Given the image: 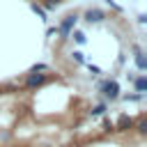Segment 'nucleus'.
I'll return each instance as SVG.
<instances>
[{
  "label": "nucleus",
  "mask_w": 147,
  "mask_h": 147,
  "mask_svg": "<svg viewBox=\"0 0 147 147\" xmlns=\"http://www.w3.org/2000/svg\"><path fill=\"white\" fill-rule=\"evenodd\" d=\"M74 39H76L78 44H85V34H83V32H76V34H74Z\"/></svg>",
  "instance_id": "ddd939ff"
},
{
  "label": "nucleus",
  "mask_w": 147,
  "mask_h": 147,
  "mask_svg": "<svg viewBox=\"0 0 147 147\" xmlns=\"http://www.w3.org/2000/svg\"><path fill=\"white\" fill-rule=\"evenodd\" d=\"M85 18H87L90 23H99V21L106 18V14H103L101 9H87V11H85Z\"/></svg>",
  "instance_id": "20e7f679"
},
{
  "label": "nucleus",
  "mask_w": 147,
  "mask_h": 147,
  "mask_svg": "<svg viewBox=\"0 0 147 147\" xmlns=\"http://www.w3.org/2000/svg\"><path fill=\"white\" fill-rule=\"evenodd\" d=\"M138 133H140V136H145V133H147V119H145V117L138 122Z\"/></svg>",
  "instance_id": "1a4fd4ad"
},
{
  "label": "nucleus",
  "mask_w": 147,
  "mask_h": 147,
  "mask_svg": "<svg viewBox=\"0 0 147 147\" xmlns=\"http://www.w3.org/2000/svg\"><path fill=\"white\" fill-rule=\"evenodd\" d=\"M39 71H46V64H34L30 69V74H39Z\"/></svg>",
  "instance_id": "9b49d317"
},
{
  "label": "nucleus",
  "mask_w": 147,
  "mask_h": 147,
  "mask_svg": "<svg viewBox=\"0 0 147 147\" xmlns=\"http://www.w3.org/2000/svg\"><path fill=\"white\" fill-rule=\"evenodd\" d=\"M103 113H106V106H103V103H99V106L92 108V115H103Z\"/></svg>",
  "instance_id": "9d476101"
},
{
  "label": "nucleus",
  "mask_w": 147,
  "mask_h": 147,
  "mask_svg": "<svg viewBox=\"0 0 147 147\" xmlns=\"http://www.w3.org/2000/svg\"><path fill=\"white\" fill-rule=\"evenodd\" d=\"M99 87H101V92H103L106 99H117V96H119V85H117V80H106V83H101Z\"/></svg>",
  "instance_id": "f257e3e1"
},
{
  "label": "nucleus",
  "mask_w": 147,
  "mask_h": 147,
  "mask_svg": "<svg viewBox=\"0 0 147 147\" xmlns=\"http://www.w3.org/2000/svg\"><path fill=\"white\" fill-rule=\"evenodd\" d=\"M44 5H46V9H55V7L60 5V0H46Z\"/></svg>",
  "instance_id": "f8f14e48"
},
{
  "label": "nucleus",
  "mask_w": 147,
  "mask_h": 147,
  "mask_svg": "<svg viewBox=\"0 0 147 147\" xmlns=\"http://www.w3.org/2000/svg\"><path fill=\"white\" fill-rule=\"evenodd\" d=\"M136 64H138V69H147V60H145V55L140 51L136 53Z\"/></svg>",
  "instance_id": "423d86ee"
},
{
  "label": "nucleus",
  "mask_w": 147,
  "mask_h": 147,
  "mask_svg": "<svg viewBox=\"0 0 147 147\" xmlns=\"http://www.w3.org/2000/svg\"><path fill=\"white\" fill-rule=\"evenodd\" d=\"M44 83H46V74H28V78H25V87L28 90H34V87H39Z\"/></svg>",
  "instance_id": "7ed1b4c3"
},
{
  "label": "nucleus",
  "mask_w": 147,
  "mask_h": 147,
  "mask_svg": "<svg viewBox=\"0 0 147 147\" xmlns=\"http://www.w3.org/2000/svg\"><path fill=\"white\" fill-rule=\"evenodd\" d=\"M30 9H32V11H34V14H37L39 18H46V14H44V9H41V7L37 5V2H32V5H30Z\"/></svg>",
  "instance_id": "6e6552de"
},
{
  "label": "nucleus",
  "mask_w": 147,
  "mask_h": 147,
  "mask_svg": "<svg viewBox=\"0 0 147 147\" xmlns=\"http://www.w3.org/2000/svg\"><path fill=\"white\" fill-rule=\"evenodd\" d=\"M136 90H138V92H145V90H147V78H145V76H140V78L136 80Z\"/></svg>",
  "instance_id": "0eeeda50"
},
{
  "label": "nucleus",
  "mask_w": 147,
  "mask_h": 147,
  "mask_svg": "<svg viewBox=\"0 0 147 147\" xmlns=\"http://www.w3.org/2000/svg\"><path fill=\"white\" fill-rule=\"evenodd\" d=\"M133 126V119L129 117V115H122L119 119H117V131H126V129H131Z\"/></svg>",
  "instance_id": "39448f33"
},
{
  "label": "nucleus",
  "mask_w": 147,
  "mask_h": 147,
  "mask_svg": "<svg viewBox=\"0 0 147 147\" xmlns=\"http://www.w3.org/2000/svg\"><path fill=\"white\" fill-rule=\"evenodd\" d=\"M76 21H78V16H76V14H69V16H64V18H62V23H60V28H57V32L67 37V34H69V32L74 30Z\"/></svg>",
  "instance_id": "f03ea898"
},
{
  "label": "nucleus",
  "mask_w": 147,
  "mask_h": 147,
  "mask_svg": "<svg viewBox=\"0 0 147 147\" xmlns=\"http://www.w3.org/2000/svg\"><path fill=\"white\" fill-rule=\"evenodd\" d=\"M74 60H76V62H83V53L76 51V53H74Z\"/></svg>",
  "instance_id": "4468645a"
}]
</instances>
